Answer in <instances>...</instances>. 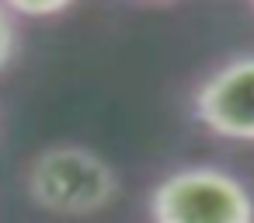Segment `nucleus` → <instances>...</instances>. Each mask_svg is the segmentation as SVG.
<instances>
[{
	"label": "nucleus",
	"instance_id": "nucleus-5",
	"mask_svg": "<svg viewBox=\"0 0 254 223\" xmlns=\"http://www.w3.org/2000/svg\"><path fill=\"white\" fill-rule=\"evenodd\" d=\"M14 18H56V14H66L70 4L66 0H46V4H28V0H18V4H7Z\"/></svg>",
	"mask_w": 254,
	"mask_h": 223
},
{
	"label": "nucleus",
	"instance_id": "nucleus-3",
	"mask_svg": "<svg viewBox=\"0 0 254 223\" xmlns=\"http://www.w3.org/2000/svg\"><path fill=\"white\" fill-rule=\"evenodd\" d=\"M191 115L219 140L254 143V53L219 63L195 87Z\"/></svg>",
	"mask_w": 254,
	"mask_h": 223
},
{
	"label": "nucleus",
	"instance_id": "nucleus-2",
	"mask_svg": "<svg viewBox=\"0 0 254 223\" xmlns=\"http://www.w3.org/2000/svg\"><path fill=\"white\" fill-rule=\"evenodd\" d=\"M150 223H254L251 188L226 167L185 164L146 195Z\"/></svg>",
	"mask_w": 254,
	"mask_h": 223
},
{
	"label": "nucleus",
	"instance_id": "nucleus-1",
	"mask_svg": "<svg viewBox=\"0 0 254 223\" xmlns=\"http://www.w3.org/2000/svg\"><path fill=\"white\" fill-rule=\"evenodd\" d=\"M28 199L56 216H91L119 195L115 167L91 147L56 143L39 150L25 167Z\"/></svg>",
	"mask_w": 254,
	"mask_h": 223
},
{
	"label": "nucleus",
	"instance_id": "nucleus-4",
	"mask_svg": "<svg viewBox=\"0 0 254 223\" xmlns=\"http://www.w3.org/2000/svg\"><path fill=\"white\" fill-rule=\"evenodd\" d=\"M18 39H21V25H18V18L11 14L7 4H0V70H4V67L14 60V53H18Z\"/></svg>",
	"mask_w": 254,
	"mask_h": 223
}]
</instances>
